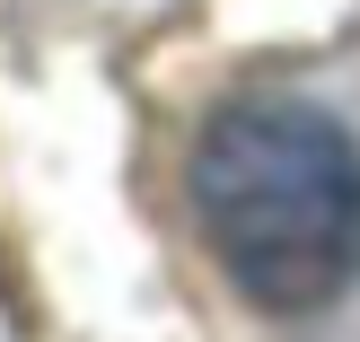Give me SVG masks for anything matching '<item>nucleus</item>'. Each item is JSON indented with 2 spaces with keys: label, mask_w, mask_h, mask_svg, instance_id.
Here are the masks:
<instances>
[{
  "label": "nucleus",
  "mask_w": 360,
  "mask_h": 342,
  "mask_svg": "<svg viewBox=\"0 0 360 342\" xmlns=\"http://www.w3.org/2000/svg\"><path fill=\"white\" fill-rule=\"evenodd\" d=\"M193 220L255 308H326L360 272V140L326 105H220L193 140Z\"/></svg>",
  "instance_id": "obj_1"
}]
</instances>
